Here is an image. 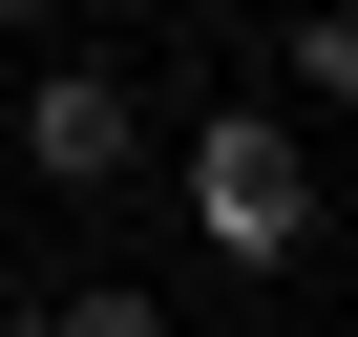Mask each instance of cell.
Here are the masks:
<instances>
[{"label": "cell", "instance_id": "obj_1", "mask_svg": "<svg viewBox=\"0 0 358 337\" xmlns=\"http://www.w3.org/2000/svg\"><path fill=\"white\" fill-rule=\"evenodd\" d=\"M169 211H190L211 274H295V253H316V148H295L274 106H211L190 148H169Z\"/></svg>", "mask_w": 358, "mask_h": 337}, {"label": "cell", "instance_id": "obj_2", "mask_svg": "<svg viewBox=\"0 0 358 337\" xmlns=\"http://www.w3.org/2000/svg\"><path fill=\"white\" fill-rule=\"evenodd\" d=\"M22 168L85 190V211L148 190V85H127V64H43V85H22Z\"/></svg>", "mask_w": 358, "mask_h": 337}, {"label": "cell", "instance_id": "obj_3", "mask_svg": "<svg viewBox=\"0 0 358 337\" xmlns=\"http://www.w3.org/2000/svg\"><path fill=\"white\" fill-rule=\"evenodd\" d=\"M274 85H295V106H337V127H358V0H295V22H274Z\"/></svg>", "mask_w": 358, "mask_h": 337}, {"label": "cell", "instance_id": "obj_4", "mask_svg": "<svg viewBox=\"0 0 358 337\" xmlns=\"http://www.w3.org/2000/svg\"><path fill=\"white\" fill-rule=\"evenodd\" d=\"M43 316H64V337H169V274H64Z\"/></svg>", "mask_w": 358, "mask_h": 337}, {"label": "cell", "instance_id": "obj_5", "mask_svg": "<svg viewBox=\"0 0 358 337\" xmlns=\"http://www.w3.org/2000/svg\"><path fill=\"white\" fill-rule=\"evenodd\" d=\"M0 22H64V0H0Z\"/></svg>", "mask_w": 358, "mask_h": 337}]
</instances>
